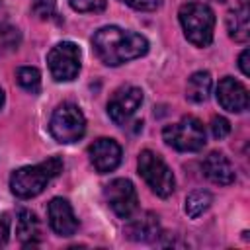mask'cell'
Masks as SVG:
<instances>
[{
    "instance_id": "obj_14",
    "label": "cell",
    "mask_w": 250,
    "mask_h": 250,
    "mask_svg": "<svg viewBox=\"0 0 250 250\" xmlns=\"http://www.w3.org/2000/svg\"><path fill=\"white\" fill-rule=\"evenodd\" d=\"M127 238L135 242H152L160 236V223L154 213H143L139 219H133L125 229Z\"/></svg>"
},
{
    "instance_id": "obj_30",
    "label": "cell",
    "mask_w": 250,
    "mask_h": 250,
    "mask_svg": "<svg viewBox=\"0 0 250 250\" xmlns=\"http://www.w3.org/2000/svg\"><path fill=\"white\" fill-rule=\"evenodd\" d=\"M0 2H2V0H0Z\"/></svg>"
},
{
    "instance_id": "obj_10",
    "label": "cell",
    "mask_w": 250,
    "mask_h": 250,
    "mask_svg": "<svg viewBox=\"0 0 250 250\" xmlns=\"http://www.w3.org/2000/svg\"><path fill=\"white\" fill-rule=\"evenodd\" d=\"M88 156H90V162H92V166L96 168L98 174H107V172H113L119 166L121 146L113 139L102 137V139H98L90 145Z\"/></svg>"
},
{
    "instance_id": "obj_25",
    "label": "cell",
    "mask_w": 250,
    "mask_h": 250,
    "mask_svg": "<svg viewBox=\"0 0 250 250\" xmlns=\"http://www.w3.org/2000/svg\"><path fill=\"white\" fill-rule=\"evenodd\" d=\"M248 57H250V51H248V49H244V51L240 53V57H238V66H240V70H242V74H244V76H250Z\"/></svg>"
},
{
    "instance_id": "obj_6",
    "label": "cell",
    "mask_w": 250,
    "mask_h": 250,
    "mask_svg": "<svg viewBox=\"0 0 250 250\" xmlns=\"http://www.w3.org/2000/svg\"><path fill=\"white\" fill-rule=\"evenodd\" d=\"M139 174L143 176V180L148 184V188L160 195V197H170L174 188H176V180L172 170L168 168V164L152 150H143L139 154Z\"/></svg>"
},
{
    "instance_id": "obj_21",
    "label": "cell",
    "mask_w": 250,
    "mask_h": 250,
    "mask_svg": "<svg viewBox=\"0 0 250 250\" xmlns=\"http://www.w3.org/2000/svg\"><path fill=\"white\" fill-rule=\"evenodd\" d=\"M72 10L76 12H102L105 8V0H68Z\"/></svg>"
},
{
    "instance_id": "obj_29",
    "label": "cell",
    "mask_w": 250,
    "mask_h": 250,
    "mask_svg": "<svg viewBox=\"0 0 250 250\" xmlns=\"http://www.w3.org/2000/svg\"><path fill=\"white\" fill-rule=\"evenodd\" d=\"M215 2H225V0H215Z\"/></svg>"
},
{
    "instance_id": "obj_17",
    "label": "cell",
    "mask_w": 250,
    "mask_h": 250,
    "mask_svg": "<svg viewBox=\"0 0 250 250\" xmlns=\"http://www.w3.org/2000/svg\"><path fill=\"white\" fill-rule=\"evenodd\" d=\"M16 232H18V238L23 242V244H35L37 238H39V221L35 217V213L27 211V209H21L18 213V223H16Z\"/></svg>"
},
{
    "instance_id": "obj_1",
    "label": "cell",
    "mask_w": 250,
    "mask_h": 250,
    "mask_svg": "<svg viewBox=\"0 0 250 250\" xmlns=\"http://www.w3.org/2000/svg\"><path fill=\"white\" fill-rule=\"evenodd\" d=\"M96 57L107 66H119L127 61L139 59L148 51V41L129 29L117 25L100 27L92 37Z\"/></svg>"
},
{
    "instance_id": "obj_24",
    "label": "cell",
    "mask_w": 250,
    "mask_h": 250,
    "mask_svg": "<svg viewBox=\"0 0 250 250\" xmlns=\"http://www.w3.org/2000/svg\"><path fill=\"white\" fill-rule=\"evenodd\" d=\"M121 2H125L127 6H131V8H135V10L150 12V10H156L162 0H121Z\"/></svg>"
},
{
    "instance_id": "obj_4",
    "label": "cell",
    "mask_w": 250,
    "mask_h": 250,
    "mask_svg": "<svg viewBox=\"0 0 250 250\" xmlns=\"http://www.w3.org/2000/svg\"><path fill=\"white\" fill-rule=\"evenodd\" d=\"M49 131L53 139L62 145L76 143L86 133V117L76 104L64 102L53 111L49 121Z\"/></svg>"
},
{
    "instance_id": "obj_26",
    "label": "cell",
    "mask_w": 250,
    "mask_h": 250,
    "mask_svg": "<svg viewBox=\"0 0 250 250\" xmlns=\"http://www.w3.org/2000/svg\"><path fill=\"white\" fill-rule=\"evenodd\" d=\"M8 234H10V225H8V219L4 215H0V244H4L8 240Z\"/></svg>"
},
{
    "instance_id": "obj_20",
    "label": "cell",
    "mask_w": 250,
    "mask_h": 250,
    "mask_svg": "<svg viewBox=\"0 0 250 250\" xmlns=\"http://www.w3.org/2000/svg\"><path fill=\"white\" fill-rule=\"evenodd\" d=\"M16 80H18V84H20L23 90H27V92H31V94H37L39 88H41V74H39V70L33 68V66H21V68H18Z\"/></svg>"
},
{
    "instance_id": "obj_28",
    "label": "cell",
    "mask_w": 250,
    "mask_h": 250,
    "mask_svg": "<svg viewBox=\"0 0 250 250\" xmlns=\"http://www.w3.org/2000/svg\"><path fill=\"white\" fill-rule=\"evenodd\" d=\"M240 2H242V6H246V4H248V0H240Z\"/></svg>"
},
{
    "instance_id": "obj_8",
    "label": "cell",
    "mask_w": 250,
    "mask_h": 250,
    "mask_svg": "<svg viewBox=\"0 0 250 250\" xmlns=\"http://www.w3.org/2000/svg\"><path fill=\"white\" fill-rule=\"evenodd\" d=\"M104 197L107 201V205L111 207V211L121 217V219H129L133 217V213L139 207V197H137V189L135 186L125 180V178H117L113 182H109L104 189Z\"/></svg>"
},
{
    "instance_id": "obj_3",
    "label": "cell",
    "mask_w": 250,
    "mask_h": 250,
    "mask_svg": "<svg viewBox=\"0 0 250 250\" xmlns=\"http://www.w3.org/2000/svg\"><path fill=\"white\" fill-rule=\"evenodd\" d=\"M184 35L189 43L197 47H207L213 41L215 29V14L203 2H188L178 12Z\"/></svg>"
},
{
    "instance_id": "obj_16",
    "label": "cell",
    "mask_w": 250,
    "mask_h": 250,
    "mask_svg": "<svg viewBox=\"0 0 250 250\" xmlns=\"http://www.w3.org/2000/svg\"><path fill=\"white\" fill-rule=\"evenodd\" d=\"M227 31L238 43L248 41V37H250V20H248V8L246 6L227 14Z\"/></svg>"
},
{
    "instance_id": "obj_7",
    "label": "cell",
    "mask_w": 250,
    "mask_h": 250,
    "mask_svg": "<svg viewBox=\"0 0 250 250\" xmlns=\"http://www.w3.org/2000/svg\"><path fill=\"white\" fill-rule=\"evenodd\" d=\"M47 64L51 70V76L57 82H70L78 76L80 70V49L72 41H61L57 43L49 55Z\"/></svg>"
},
{
    "instance_id": "obj_12",
    "label": "cell",
    "mask_w": 250,
    "mask_h": 250,
    "mask_svg": "<svg viewBox=\"0 0 250 250\" xmlns=\"http://www.w3.org/2000/svg\"><path fill=\"white\" fill-rule=\"evenodd\" d=\"M49 215V225L59 236H72L78 229V219L74 217V211L70 203L62 197H55L49 201L47 207Z\"/></svg>"
},
{
    "instance_id": "obj_5",
    "label": "cell",
    "mask_w": 250,
    "mask_h": 250,
    "mask_svg": "<svg viewBox=\"0 0 250 250\" xmlns=\"http://www.w3.org/2000/svg\"><path fill=\"white\" fill-rule=\"evenodd\" d=\"M162 139L168 146L180 152H195L205 146V127L197 117H184L178 123L166 125Z\"/></svg>"
},
{
    "instance_id": "obj_15",
    "label": "cell",
    "mask_w": 250,
    "mask_h": 250,
    "mask_svg": "<svg viewBox=\"0 0 250 250\" xmlns=\"http://www.w3.org/2000/svg\"><path fill=\"white\" fill-rule=\"evenodd\" d=\"M211 86H213V80H211V74L207 70H197L189 76L188 80V86H186V98L193 104H201L209 98L211 94Z\"/></svg>"
},
{
    "instance_id": "obj_19",
    "label": "cell",
    "mask_w": 250,
    "mask_h": 250,
    "mask_svg": "<svg viewBox=\"0 0 250 250\" xmlns=\"http://www.w3.org/2000/svg\"><path fill=\"white\" fill-rule=\"evenodd\" d=\"M20 41H21L20 29L14 27V25H10V23L0 21V57L16 51L18 45H20Z\"/></svg>"
},
{
    "instance_id": "obj_22",
    "label": "cell",
    "mask_w": 250,
    "mask_h": 250,
    "mask_svg": "<svg viewBox=\"0 0 250 250\" xmlns=\"http://www.w3.org/2000/svg\"><path fill=\"white\" fill-rule=\"evenodd\" d=\"M211 135L215 137V139H225L229 133H230V123H229V119H225L223 115H215L213 119H211Z\"/></svg>"
},
{
    "instance_id": "obj_23",
    "label": "cell",
    "mask_w": 250,
    "mask_h": 250,
    "mask_svg": "<svg viewBox=\"0 0 250 250\" xmlns=\"http://www.w3.org/2000/svg\"><path fill=\"white\" fill-rule=\"evenodd\" d=\"M33 14L41 20H47L55 14V0H33V6H31Z\"/></svg>"
},
{
    "instance_id": "obj_18",
    "label": "cell",
    "mask_w": 250,
    "mask_h": 250,
    "mask_svg": "<svg viewBox=\"0 0 250 250\" xmlns=\"http://www.w3.org/2000/svg\"><path fill=\"white\" fill-rule=\"evenodd\" d=\"M213 203V195L205 189H195L186 197V213L189 219H197L203 215Z\"/></svg>"
},
{
    "instance_id": "obj_2",
    "label": "cell",
    "mask_w": 250,
    "mask_h": 250,
    "mask_svg": "<svg viewBox=\"0 0 250 250\" xmlns=\"http://www.w3.org/2000/svg\"><path fill=\"white\" fill-rule=\"evenodd\" d=\"M62 166L64 164H62L61 156H51L39 164L18 168L10 176L12 193L16 197H21V199H29V197L39 195L47 188V184L62 172Z\"/></svg>"
},
{
    "instance_id": "obj_13",
    "label": "cell",
    "mask_w": 250,
    "mask_h": 250,
    "mask_svg": "<svg viewBox=\"0 0 250 250\" xmlns=\"http://www.w3.org/2000/svg\"><path fill=\"white\" fill-rule=\"evenodd\" d=\"M203 172L205 176L217 184V186H229L234 182V166L223 152H211L203 160Z\"/></svg>"
},
{
    "instance_id": "obj_9",
    "label": "cell",
    "mask_w": 250,
    "mask_h": 250,
    "mask_svg": "<svg viewBox=\"0 0 250 250\" xmlns=\"http://www.w3.org/2000/svg\"><path fill=\"white\" fill-rule=\"evenodd\" d=\"M143 104V90L137 86H123L113 92V96L107 102V113L109 119L115 125H127L129 119L135 115V111Z\"/></svg>"
},
{
    "instance_id": "obj_27",
    "label": "cell",
    "mask_w": 250,
    "mask_h": 250,
    "mask_svg": "<svg viewBox=\"0 0 250 250\" xmlns=\"http://www.w3.org/2000/svg\"><path fill=\"white\" fill-rule=\"evenodd\" d=\"M2 104H4V92H2V88H0V107H2Z\"/></svg>"
},
{
    "instance_id": "obj_11",
    "label": "cell",
    "mask_w": 250,
    "mask_h": 250,
    "mask_svg": "<svg viewBox=\"0 0 250 250\" xmlns=\"http://www.w3.org/2000/svg\"><path fill=\"white\" fill-rule=\"evenodd\" d=\"M217 102L223 105V109L240 113L248 107V90L232 76H225L217 86Z\"/></svg>"
}]
</instances>
